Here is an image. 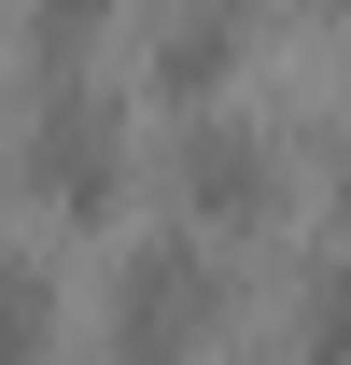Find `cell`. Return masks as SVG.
Returning <instances> with one entry per match:
<instances>
[{
  "label": "cell",
  "mask_w": 351,
  "mask_h": 365,
  "mask_svg": "<svg viewBox=\"0 0 351 365\" xmlns=\"http://www.w3.org/2000/svg\"><path fill=\"white\" fill-rule=\"evenodd\" d=\"M239 71V14H183V29H155V85H225Z\"/></svg>",
  "instance_id": "5"
},
{
  "label": "cell",
  "mask_w": 351,
  "mask_h": 365,
  "mask_svg": "<svg viewBox=\"0 0 351 365\" xmlns=\"http://www.w3.org/2000/svg\"><path fill=\"white\" fill-rule=\"evenodd\" d=\"M197 309H211V253H197V239H155V253L127 267L113 351H127V365H183V323H197Z\"/></svg>",
  "instance_id": "1"
},
{
  "label": "cell",
  "mask_w": 351,
  "mask_h": 365,
  "mask_svg": "<svg viewBox=\"0 0 351 365\" xmlns=\"http://www.w3.org/2000/svg\"><path fill=\"white\" fill-rule=\"evenodd\" d=\"M43 323H56L43 253H0V365H43Z\"/></svg>",
  "instance_id": "4"
},
{
  "label": "cell",
  "mask_w": 351,
  "mask_h": 365,
  "mask_svg": "<svg viewBox=\"0 0 351 365\" xmlns=\"http://www.w3.org/2000/svg\"><path fill=\"white\" fill-rule=\"evenodd\" d=\"M43 169L71 211H113V113L98 98H43Z\"/></svg>",
  "instance_id": "3"
},
{
  "label": "cell",
  "mask_w": 351,
  "mask_h": 365,
  "mask_svg": "<svg viewBox=\"0 0 351 365\" xmlns=\"http://www.w3.org/2000/svg\"><path fill=\"white\" fill-rule=\"evenodd\" d=\"M183 197H197V211H253L267 197V140L239 127V113H197V127H183Z\"/></svg>",
  "instance_id": "2"
},
{
  "label": "cell",
  "mask_w": 351,
  "mask_h": 365,
  "mask_svg": "<svg viewBox=\"0 0 351 365\" xmlns=\"http://www.w3.org/2000/svg\"><path fill=\"white\" fill-rule=\"evenodd\" d=\"M309 365H351V253L323 267V295H309Z\"/></svg>",
  "instance_id": "6"
}]
</instances>
